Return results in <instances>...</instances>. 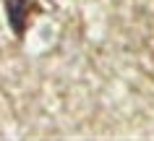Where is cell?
<instances>
[{
	"mask_svg": "<svg viewBox=\"0 0 154 141\" xmlns=\"http://www.w3.org/2000/svg\"><path fill=\"white\" fill-rule=\"evenodd\" d=\"M26 8H29V0H5V11H8V21L13 24V29H16V34L24 32V26H21V21H24V13Z\"/></svg>",
	"mask_w": 154,
	"mask_h": 141,
	"instance_id": "cell-1",
	"label": "cell"
}]
</instances>
